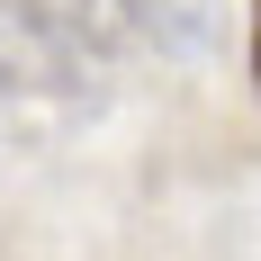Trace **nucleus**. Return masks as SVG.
<instances>
[{
  "instance_id": "f257e3e1",
  "label": "nucleus",
  "mask_w": 261,
  "mask_h": 261,
  "mask_svg": "<svg viewBox=\"0 0 261 261\" xmlns=\"http://www.w3.org/2000/svg\"><path fill=\"white\" fill-rule=\"evenodd\" d=\"M99 108V54L45 0H0V144H54Z\"/></svg>"
},
{
  "instance_id": "f03ea898",
  "label": "nucleus",
  "mask_w": 261,
  "mask_h": 261,
  "mask_svg": "<svg viewBox=\"0 0 261 261\" xmlns=\"http://www.w3.org/2000/svg\"><path fill=\"white\" fill-rule=\"evenodd\" d=\"M135 36H153L162 54H216L225 36V0H108Z\"/></svg>"
},
{
  "instance_id": "7ed1b4c3",
  "label": "nucleus",
  "mask_w": 261,
  "mask_h": 261,
  "mask_svg": "<svg viewBox=\"0 0 261 261\" xmlns=\"http://www.w3.org/2000/svg\"><path fill=\"white\" fill-rule=\"evenodd\" d=\"M252 81H261V0H252Z\"/></svg>"
}]
</instances>
